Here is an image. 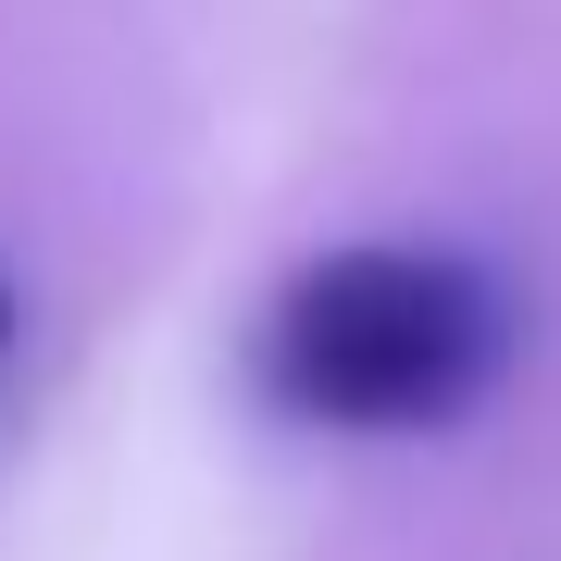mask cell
<instances>
[{"mask_svg":"<svg viewBox=\"0 0 561 561\" xmlns=\"http://www.w3.org/2000/svg\"><path fill=\"white\" fill-rule=\"evenodd\" d=\"M275 412L350 424V437H424L461 424L512 375V287L461 250H324L275 287L250 337Z\"/></svg>","mask_w":561,"mask_h":561,"instance_id":"6da1fadb","label":"cell"},{"mask_svg":"<svg viewBox=\"0 0 561 561\" xmlns=\"http://www.w3.org/2000/svg\"><path fill=\"white\" fill-rule=\"evenodd\" d=\"M0 350H13V287H0Z\"/></svg>","mask_w":561,"mask_h":561,"instance_id":"7a4b0ae2","label":"cell"}]
</instances>
